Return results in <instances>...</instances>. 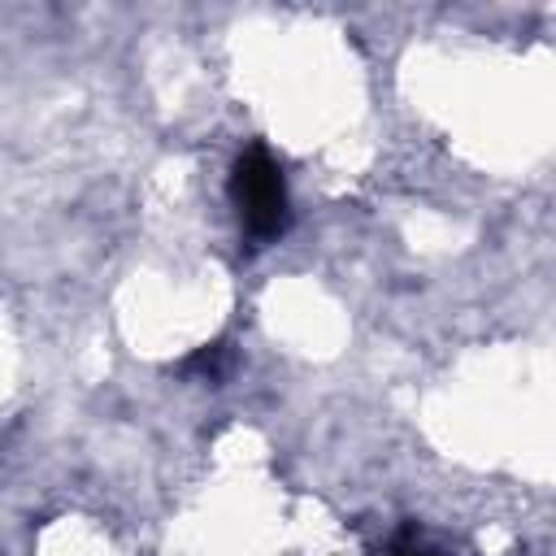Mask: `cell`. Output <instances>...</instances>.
<instances>
[{
  "label": "cell",
  "instance_id": "1",
  "mask_svg": "<svg viewBox=\"0 0 556 556\" xmlns=\"http://www.w3.org/2000/svg\"><path fill=\"white\" fill-rule=\"evenodd\" d=\"M235 200H239V213L248 222V230L256 239H269L282 230V217H287V187H282V174L278 165L269 161V152H248L235 169Z\"/></svg>",
  "mask_w": 556,
  "mask_h": 556
},
{
  "label": "cell",
  "instance_id": "2",
  "mask_svg": "<svg viewBox=\"0 0 556 556\" xmlns=\"http://www.w3.org/2000/svg\"><path fill=\"white\" fill-rule=\"evenodd\" d=\"M395 556H426V552H421V547H400Z\"/></svg>",
  "mask_w": 556,
  "mask_h": 556
}]
</instances>
